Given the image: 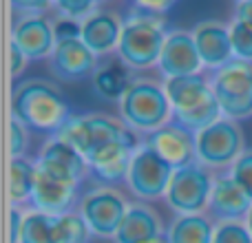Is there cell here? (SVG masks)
<instances>
[{
    "instance_id": "31",
    "label": "cell",
    "mask_w": 252,
    "mask_h": 243,
    "mask_svg": "<svg viewBox=\"0 0 252 243\" xmlns=\"http://www.w3.org/2000/svg\"><path fill=\"white\" fill-rule=\"evenodd\" d=\"M53 29H56V42L82 38V25L73 22V20H66V18H60V16L53 20Z\"/></svg>"
},
{
    "instance_id": "33",
    "label": "cell",
    "mask_w": 252,
    "mask_h": 243,
    "mask_svg": "<svg viewBox=\"0 0 252 243\" xmlns=\"http://www.w3.org/2000/svg\"><path fill=\"white\" fill-rule=\"evenodd\" d=\"M22 221H25V214H22L18 208H11V213H9V239H11V243L20 241Z\"/></svg>"
},
{
    "instance_id": "10",
    "label": "cell",
    "mask_w": 252,
    "mask_h": 243,
    "mask_svg": "<svg viewBox=\"0 0 252 243\" xmlns=\"http://www.w3.org/2000/svg\"><path fill=\"white\" fill-rule=\"evenodd\" d=\"M159 69L161 78L173 80V78H190V75H201V58L195 47V38L190 31L175 29L168 31V38L164 42L159 56Z\"/></svg>"
},
{
    "instance_id": "19",
    "label": "cell",
    "mask_w": 252,
    "mask_h": 243,
    "mask_svg": "<svg viewBox=\"0 0 252 243\" xmlns=\"http://www.w3.org/2000/svg\"><path fill=\"white\" fill-rule=\"evenodd\" d=\"M166 239L161 219L148 204H130L115 232V243H159Z\"/></svg>"
},
{
    "instance_id": "3",
    "label": "cell",
    "mask_w": 252,
    "mask_h": 243,
    "mask_svg": "<svg viewBox=\"0 0 252 243\" xmlns=\"http://www.w3.org/2000/svg\"><path fill=\"white\" fill-rule=\"evenodd\" d=\"M164 89L173 109V122L182 124L190 133H201L223 118L210 80L204 75L164 80Z\"/></svg>"
},
{
    "instance_id": "13",
    "label": "cell",
    "mask_w": 252,
    "mask_h": 243,
    "mask_svg": "<svg viewBox=\"0 0 252 243\" xmlns=\"http://www.w3.org/2000/svg\"><path fill=\"white\" fill-rule=\"evenodd\" d=\"M192 38H195V47L199 51L201 64L210 73L235 62L230 42V25L221 20H201L192 29Z\"/></svg>"
},
{
    "instance_id": "21",
    "label": "cell",
    "mask_w": 252,
    "mask_h": 243,
    "mask_svg": "<svg viewBox=\"0 0 252 243\" xmlns=\"http://www.w3.org/2000/svg\"><path fill=\"white\" fill-rule=\"evenodd\" d=\"M133 80L128 78V66L122 60H111L104 62L95 69V73L91 75L93 91L102 100H122L126 89L130 87Z\"/></svg>"
},
{
    "instance_id": "18",
    "label": "cell",
    "mask_w": 252,
    "mask_h": 243,
    "mask_svg": "<svg viewBox=\"0 0 252 243\" xmlns=\"http://www.w3.org/2000/svg\"><path fill=\"white\" fill-rule=\"evenodd\" d=\"M78 182L56 179L38 168L31 206H33V210L49 214V217H60V214H66L73 210V204L78 201Z\"/></svg>"
},
{
    "instance_id": "20",
    "label": "cell",
    "mask_w": 252,
    "mask_h": 243,
    "mask_svg": "<svg viewBox=\"0 0 252 243\" xmlns=\"http://www.w3.org/2000/svg\"><path fill=\"white\" fill-rule=\"evenodd\" d=\"M124 20L120 13L111 9H100L89 20L82 22V42L91 49L95 56H109L118 51L120 38H122Z\"/></svg>"
},
{
    "instance_id": "4",
    "label": "cell",
    "mask_w": 252,
    "mask_h": 243,
    "mask_svg": "<svg viewBox=\"0 0 252 243\" xmlns=\"http://www.w3.org/2000/svg\"><path fill=\"white\" fill-rule=\"evenodd\" d=\"M118 104L120 120L135 135L142 133L146 137L153 130L173 122V109H170L164 82H157L153 78H133L130 87L126 89Z\"/></svg>"
},
{
    "instance_id": "26",
    "label": "cell",
    "mask_w": 252,
    "mask_h": 243,
    "mask_svg": "<svg viewBox=\"0 0 252 243\" xmlns=\"http://www.w3.org/2000/svg\"><path fill=\"white\" fill-rule=\"evenodd\" d=\"M230 42L235 60L252 64V25L244 20L230 22Z\"/></svg>"
},
{
    "instance_id": "15",
    "label": "cell",
    "mask_w": 252,
    "mask_h": 243,
    "mask_svg": "<svg viewBox=\"0 0 252 243\" xmlns=\"http://www.w3.org/2000/svg\"><path fill=\"white\" fill-rule=\"evenodd\" d=\"M139 144H106L89 155V177L111 188L126 182Z\"/></svg>"
},
{
    "instance_id": "7",
    "label": "cell",
    "mask_w": 252,
    "mask_h": 243,
    "mask_svg": "<svg viewBox=\"0 0 252 243\" xmlns=\"http://www.w3.org/2000/svg\"><path fill=\"white\" fill-rule=\"evenodd\" d=\"M215 175L199 161L177 168L166 190V204L179 214H204L208 210Z\"/></svg>"
},
{
    "instance_id": "32",
    "label": "cell",
    "mask_w": 252,
    "mask_h": 243,
    "mask_svg": "<svg viewBox=\"0 0 252 243\" xmlns=\"http://www.w3.org/2000/svg\"><path fill=\"white\" fill-rule=\"evenodd\" d=\"M13 7L20 13V18H33V16H44L49 11V7H51V2H33V0L25 2V0H20V2H13Z\"/></svg>"
},
{
    "instance_id": "11",
    "label": "cell",
    "mask_w": 252,
    "mask_h": 243,
    "mask_svg": "<svg viewBox=\"0 0 252 243\" xmlns=\"http://www.w3.org/2000/svg\"><path fill=\"white\" fill-rule=\"evenodd\" d=\"M142 142L151 146L164 161H168L175 170L197 161V135L177 122H168L166 126L153 130Z\"/></svg>"
},
{
    "instance_id": "16",
    "label": "cell",
    "mask_w": 252,
    "mask_h": 243,
    "mask_svg": "<svg viewBox=\"0 0 252 243\" xmlns=\"http://www.w3.org/2000/svg\"><path fill=\"white\" fill-rule=\"evenodd\" d=\"M35 166L40 170H44L47 175L56 179H64V182H78L82 183V179L89 175V164L73 146L64 144L58 137H49L42 144L38 152Z\"/></svg>"
},
{
    "instance_id": "34",
    "label": "cell",
    "mask_w": 252,
    "mask_h": 243,
    "mask_svg": "<svg viewBox=\"0 0 252 243\" xmlns=\"http://www.w3.org/2000/svg\"><path fill=\"white\" fill-rule=\"evenodd\" d=\"M9 56H11V75L13 78H18V75L25 71V66H27V58H25V53L20 51V49L16 47V44H9Z\"/></svg>"
},
{
    "instance_id": "23",
    "label": "cell",
    "mask_w": 252,
    "mask_h": 243,
    "mask_svg": "<svg viewBox=\"0 0 252 243\" xmlns=\"http://www.w3.org/2000/svg\"><path fill=\"white\" fill-rule=\"evenodd\" d=\"M35 173L38 166L29 157H13L9 164V199L13 208H18L25 201H31L35 186Z\"/></svg>"
},
{
    "instance_id": "25",
    "label": "cell",
    "mask_w": 252,
    "mask_h": 243,
    "mask_svg": "<svg viewBox=\"0 0 252 243\" xmlns=\"http://www.w3.org/2000/svg\"><path fill=\"white\" fill-rule=\"evenodd\" d=\"M53 232H56V243H89L91 237L89 226L75 210L53 217Z\"/></svg>"
},
{
    "instance_id": "9",
    "label": "cell",
    "mask_w": 252,
    "mask_h": 243,
    "mask_svg": "<svg viewBox=\"0 0 252 243\" xmlns=\"http://www.w3.org/2000/svg\"><path fill=\"white\" fill-rule=\"evenodd\" d=\"M128 201L120 195L115 188H93L80 199L78 213L89 226L93 237H102V239H113L118 232L120 223H122L126 210H128Z\"/></svg>"
},
{
    "instance_id": "30",
    "label": "cell",
    "mask_w": 252,
    "mask_h": 243,
    "mask_svg": "<svg viewBox=\"0 0 252 243\" xmlns=\"http://www.w3.org/2000/svg\"><path fill=\"white\" fill-rule=\"evenodd\" d=\"M27 146H29V128L16 118L9 122V148H11V159L13 157H27Z\"/></svg>"
},
{
    "instance_id": "8",
    "label": "cell",
    "mask_w": 252,
    "mask_h": 243,
    "mask_svg": "<svg viewBox=\"0 0 252 243\" xmlns=\"http://www.w3.org/2000/svg\"><path fill=\"white\" fill-rule=\"evenodd\" d=\"M173 173V166L142 142L139 148L135 151L133 164H130L128 177H126V186L139 201H153L159 199V197H166Z\"/></svg>"
},
{
    "instance_id": "24",
    "label": "cell",
    "mask_w": 252,
    "mask_h": 243,
    "mask_svg": "<svg viewBox=\"0 0 252 243\" xmlns=\"http://www.w3.org/2000/svg\"><path fill=\"white\" fill-rule=\"evenodd\" d=\"M18 243H56L53 217L38 210H29L22 221V232Z\"/></svg>"
},
{
    "instance_id": "35",
    "label": "cell",
    "mask_w": 252,
    "mask_h": 243,
    "mask_svg": "<svg viewBox=\"0 0 252 243\" xmlns=\"http://www.w3.org/2000/svg\"><path fill=\"white\" fill-rule=\"evenodd\" d=\"M232 20H244L252 25V0H239L235 4V18Z\"/></svg>"
},
{
    "instance_id": "36",
    "label": "cell",
    "mask_w": 252,
    "mask_h": 243,
    "mask_svg": "<svg viewBox=\"0 0 252 243\" xmlns=\"http://www.w3.org/2000/svg\"><path fill=\"white\" fill-rule=\"evenodd\" d=\"M246 226H248V230H250V235H252V210L248 213V217H246Z\"/></svg>"
},
{
    "instance_id": "14",
    "label": "cell",
    "mask_w": 252,
    "mask_h": 243,
    "mask_svg": "<svg viewBox=\"0 0 252 243\" xmlns=\"http://www.w3.org/2000/svg\"><path fill=\"white\" fill-rule=\"evenodd\" d=\"M250 210H252V199L230 177V170L215 175V183L206 214L215 223H226V221H246Z\"/></svg>"
},
{
    "instance_id": "27",
    "label": "cell",
    "mask_w": 252,
    "mask_h": 243,
    "mask_svg": "<svg viewBox=\"0 0 252 243\" xmlns=\"http://www.w3.org/2000/svg\"><path fill=\"white\" fill-rule=\"evenodd\" d=\"M56 9L60 18H66V20H73L82 25L93 13L100 11V2H93V0H58Z\"/></svg>"
},
{
    "instance_id": "5",
    "label": "cell",
    "mask_w": 252,
    "mask_h": 243,
    "mask_svg": "<svg viewBox=\"0 0 252 243\" xmlns=\"http://www.w3.org/2000/svg\"><path fill=\"white\" fill-rule=\"evenodd\" d=\"M210 87L217 97L221 115L228 120H246L252 115V64L230 62L228 66L210 73Z\"/></svg>"
},
{
    "instance_id": "17",
    "label": "cell",
    "mask_w": 252,
    "mask_h": 243,
    "mask_svg": "<svg viewBox=\"0 0 252 243\" xmlns=\"http://www.w3.org/2000/svg\"><path fill=\"white\" fill-rule=\"evenodd\" d=\"M11 42L25 53L27 60L51 58L56 49V29L47 16L18 18L11 27Z\"/></svg>"
},
{
    "instance_id": "28",
    "label": "cell",
    "mask_w": 252,
    "mask_h": 243,
    "mask_svg": "<svg viewBox=\"0 0 252 243\" xmlns=\"http://www.w3.org/2000/svg\"><path fill=\"white\" fill-rule=\"evenodd\" d=\"M213 243H252V235L246 221L215 223Z\"/></svg>"
},
{
    "instance_id": "2",
    "label": "cell",
    "mask_w": 252,
    "mask_h": 243,
    "mask_svg": "<svg viewBox=\"0 0 252 243\" xmlns=\"http://www.w3.org/2000/svg\"><path fill=\"white\" fill-rule=\"evenodd\" d=\"M137 7L139 9H133L124 18L118 56L128 69L142 71L159 64L168 31H166V20L159 13L148 11L142 4Z\"/></svg>"
},
{
    "instance_id": "6",
    "label": "cell",
    "mask_w": 252,
    "mask_h": 243,
    "mask_svg": "<svg viewBox=\"0 0 252 243\" xmlns=\"http://www.w3.org/2000/svg\"><path fill=\"white\" fill-rule=\"evenodd\" d=\"M246 151V139L239 122L221 118L197 133V161L208 170L232 166ZM230 170V168H228Z\"/></svg>"
},
{
    "instance_id": "22",
    "label": "cell",
    "mask_w": 252,
    "mask_h": 243,
    "mask_svg": "<svg viewBox=\"0 0 252 243\" xmlns=\"http://www.w3.org/2000/svg\"><path fill=\"white\" fill-rule=\"evenodd\" d=\"M215 221L208 214H179L166 230V243H213Z\"/></svg>"
},
{
    "instance_id": "1",
    "label": "cell",
    "mask_w": 252,
    "mask_h": 243,
    "mask_svg": "<svg viewBox=\"0 0 252 243\" xmlns=\"http://www.w3.org/2000/svg\"><path fill=\"white\" fill-rule=\"evenodd\" d=\"M11 118L22 122L33 133H47L56 137L73 115L69 102L56 84L42 78H29L13 89Z\"/></svg>"
},
{
    "instance_id": "29",
    "label": "cell",
    "mask_w": 252,
    "mask_h": 243,
    "mask_svg": "<svg viewBox=\"0 0 252 243\" xmlns=\"http://www.w3.org/2000/svg\"><path fill=\"white\" fill-rule=\"evenodd\" d=\"M230 177L252 199V148H246L244 155L230 166Z\"/></svg>"
},
{
    "instance_id": "12",
    "label": "cell",
    "mask_w": 252,
    "mask_h": 243,
    "mask_svg": "<svg viewBox=\"0 0 252 243\" xmlns=\"http://www.w3.org/2000/svg\"><path fill=\"white\" fill-rule=\"evenodd\" d=\"M97 66V56L82 42V38L56 42L49 58V71L62 82H80L95 73Z\"/></svg>"
}]
</instances>
